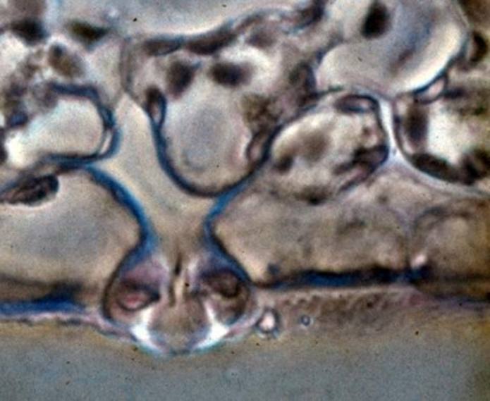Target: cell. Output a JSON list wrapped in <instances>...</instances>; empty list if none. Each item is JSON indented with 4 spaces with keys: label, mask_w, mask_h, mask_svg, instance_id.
<instances>
[{
    "label": "cell",
    "mask_w": 490,
    "mask_h": 401,
    "mask_svg": "<svg viewBox=\"0 0 490 401\" xmlns=\"http://www.w3.org/2000/svg\"><path fill=\"white\" fill-rule=\"evenodd\" d=\"M49 63L52 65L54 70L66 75V77H77L81 75V66L78 64V61L72 57L66 51L61 47H53L49 54Z\"/></svg>",
    "instance_id": "cell-8"
},
{
    "label": "cell",
    "mask_w": 490,
    "mask_h": 401,
    "mask_svg": "<svg viewBox=\"0 0 490 401\" xmlns=\"http://www.w3.org/2000/svg\"><path fill=\"white\" fill-rule=\"evenodd\" d=\"M232 39L233 35L228 31L209 33L206 36L190 40L187 45V49L192 51L193 54L208 56V54H214L216 51L221 50L222 47L228 45Z\"/></svg>",
    "instance_id": "cell-2"
},
{
    "label": "cell",
    "mask_w": 490,
    "mask_h": 401,
    "mask_svg": "<svg viewBox=\"0 0 490 401\" xmlns=\"http://www.w3.org/2000/svg\"><path fill=\"white\" fill-rule=\"evenodd\" d=\"M489 159L482 149H476L470 153L465 161V177L479 178L488 173Z\"/></svg>",
    "instance_id": "cell-12"
},
{
    "label": "cell",
    "mask_w": 490,
    "mask_h": 401,
    "mask_svg": "<svg viewBox=\"0 0 490 401\" xmlns=\"http://www.w3.org/2000/svg\"><path fill=\"white\" fill-rule=\"evenodd\" d=\"M446 85H447V79L444 77L437 78L435 82H431L430 85L427 86L426 89H423L421 92H419L417 100L421 103H430V101L436 100L443 93Z\"/></svg>",
    "instance_id": "cell-19"
},
{
    "label": "cell",
    "mask_w": 490,
    "mask_h": 401,
    "mask_svg": "<svg viewBox=\"0 0 490 401\" xmlns=\"http://www.w3.org/2000/svg\"><path fill=\"white\" fill-rule=\"evenodd\" d=\"M414 161H415L416 167H419V170H422L430 175L441 178L444 180H461V174L458 173L454 167L439 158L422 154V156H416Z\"/></svg>",
    "instance_id": "cell-3"
},
{
    "label": "cell",
    "mask_w": 490,
    "mask_h": 401,
    "mask_svg": "<svg viewBox=\"0 0 490 401\" xmlns=\"http://www.w3.org/2000/svg\"><path fill=\"white\" fill-rule=\"evenodd\" d=\"M211 77L219 85L235 87L246 80V71L234 64H219L212 68Z\"/></svg>",
    "instance_id": "cell-7"
},
{
    "label": "cell",
    "mask_w": 490,
    "mask_h": 401,
    "mask_svg": "<svg viewBox=\"0 0 490 401\" xmlns=\"http://www.w3.org/2000/svg\"><path fill=\"white\" fill-rule=\"evenodd\" d=\"M14 1L20 11L31 13V15L42 13L45 8V0H14Z\"/></svg>",
    "instance_id": "cell-21"
},
{
    "label": "cell",
    "mask_w": 490,
    "mask_h": 401,
    "mask_svg": "<svg viewBox=\"0 0 490 401\" xmlns=\"http://www.w3.org/2000/svg\"><path fill=\"white\" fill-rule=\"evenodd\" d=\"M71 32L73 35L75 39L84 44H93L102 39L105 36V31L98 27L81 24V23H74L71 25Z\"/></svg>",
    "instance_id": "cell-14"
},
{
    "label": "cell",
    "mask_w": 490,
    "mask_h": 401,
    "mask_svg": "<svg viewBox=\"0 0 490 401\" xmlns=\"http://www.w3.org/2000/svg\"><path fill=\"white\" fill-rule=\"evenodd\" d=\"M467 18L477 25H486L489 19L488 0H458Z\"/></svg>",
    "instance_id": "cell-10"
},
{
    "label": "cell",
    "mask_w": 490,
    "mask_h": 401,
    "mask_svg": "<svg viewBox=\"0 0 490 401\" xmlns=\"http://www.w3.org/2000/svg\"><path fill=\"white\" fill-rule=\"evenodd\" d=\"M293 87L303 96H308L312 91V73L306 66H299L290 77Z\"/></svg>",
    "instance_id": "cell-17"
},
{
    "label": "cell",
    "mask_w": 490,
    "mask_h": 401,
    "mask_svg": "<svg viewBox=\"0 0 490 401\" xmlns=\"http://www.w3.org/2000/svg\"><path fill=\"white\" fill-rule=\"evenodd\" d=\"M148 113L155 124H160L165 114V98L157 89H149L146 94Z\"/></svg>",
    "instance_id": "cell-13"
},
{
    "label": "cell",
    "mask_w": 490,
    "mask_h": 401,
    "mask_svg": "<svg viewBox=\"0 0 490 401\" xmlns=\"http://www.w3.org/2000/svg\"><path fill=\"white\" fill-rule=\"evenodd\" d=\"M271 139V131L269 128H267L259 130L257 135H255V138L253 139V142L250 144V158L259 159V158L264 156V153L266 152V149H267L268 145H269Z\"/></svg>",
    "instance_id": "cell-18"
},
{
    "label": "cell",
    "mask_w": 490,
    "mask_h": 401,
    "mask_svg": "<svg viewBox=\"0 0 490 401\" xmlns=\"http://www.w3.org/2000/svg\"><path fill=\"white\" fill-rule=\"evenodd\" d=\"M14 32L30 44L39 43L44 38L42 27L37 23L24 20L14 26Z\"/></svg>",
    "instance_id": "cell-16"
},
{
    "label": "cell",
    "mask_w": 490,
    "mask_h": 401,
    "mask_svg": "<svg viewBox=\"0 0 490 401\" xmlns=\"http://www.w3.org/2000/svg\"><path fill=\"white\" fill-rule=\"evenodd\" d=\"M405 135L409 142L419 144L422 142L427 131V116L421 109H412L405 121Z\"/></svg>",
    "instance_id": "cell-9"
},
{
    "label": "cell",
    "mask_w": 490,
    "mask_h": 401,
    "mask_svg": "<svg viewBox=\"0 0 490 401\" xmlns=\"http://www.w3.org/2000/svg\"><path fill=\"white\" fill-rule=\"evenodd\" d=\"M179 40L176 39H155L145 44L144 51L152 57H160L172 54L179 49Z\"/></svg>",
    "instance_id": "cell-15"
},
{
    "label": "cell",
    "mask_w": 490,
    "mask_h": 401,
    "mask_svg": "<svg viewBox=\"0 0 490 401\" xmlns=\"http://www.w3.org/2000/svg\"><path fill=\"white\" fill-rule=\"evenodd\" d=\"M389 15L387 8L379 1L374 3L370 8L366 20L363 23L362 33L366 38H377L384 35L388 29Z\"/></svg>",
    "instance_id": "cell-4"
},
{
    "label": "cell",
    "mask_w": 490,
    "mask_h": 401,
    "mask_svg": "<svg viewBox=\"0 0 490 401\" xmlns=\"http://www.w3.org/2000/svg\"><path fill=\"white\" fill-rule=\"evenodd\" d=\"M336 106L345 113H365L375 110L376 103L368 97L348 96L338 100Z\"/></svg>",
    "instance_id": "cell-11"
},
{
    "label": "cell",
    "mask_w": 490,
    "mask_h": 401,
    "mask_svg": "<svg viewBox=\"0 0 490 401\" xmlns=\"http://www.w3.org/2000/svg\"><path fill=\"white\" fill-rule=\"evenodd\" d=\"M194 77L193 68L183 63L173 64L167 72V90L174 98L181 96L190 86Z\"/></svg>",
    "instance_id": "cell-6"
},
{
    "label": "cell",
    "mask_w": 490,
    "mask_h": 401,
    "mask_svg": "<svg viewBox=\"0 0 490 401\" xmlns=\"http://www.w3.org/2000/svg\"><path fill=\"white\" fill-rule=\"evenodd\" d=\"M243 110L247 121L254 128L257 130L268 128L271 121V113L267 100L257 96L247 97L243 101Z\"/></svg>",
    "instance_id": "cell-1"
},
{
    "label": "cell",
    "mask_w": 490,
    "mask_h": 401,
    "mask_svg": "<svg viewBox=\"0 0 490 401\" xmlns=\"http://www.w3.org/2000/svg\"><path fill=\"white\" fill-rule=\"evenodd\" d=\"M4 159H5V152H4V149L0 146V164L3 163Z\"/></svg>",
    "instance_id": "cell-22"
},
{
    "label": "cell",
    "mask_w": 490,
    "mask_h": 401,
    "mask_svg": "<svg viewBox=\"0 0 490 401\" xmlns=\"http://www.w3.org/2000/svg\"><path fill=\"white\" fill-rule=\"evenodd\" d=\"M56 184L52 179H40V180L31 181L28 184L24 185L23 187L18 190L14 195V202L19 203L32 204L35 202H40L45 199L47 195H51L54 191Z\"/></svg>",
    "instance_id": "cell-5"
},
{
    "label": "cell",
    "mask_w": 490,
    "mask_h": 401,
    "mask_svg": "<svg viewBox=\"0 0 490 401\" xmlns=\"http://www.w3.org/2000/svg\"><path fill=\"white\" fill-rule=\"evenodd\" d=\"M488 45L484 38L479 33H475L472 40V51L469 54V63L472 65L477 64L486 57Z\"/></svg>",
    "instance_id": "cell-20"
}]
</instances>
